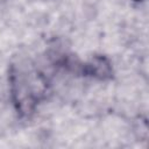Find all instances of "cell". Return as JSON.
Wrapping results in <instances>:
<instances>
[{"instance_id": "obj_1", "label": "cell", "mask_w": 149, "mask_h": 149, "mask_svg": "<svg viewBox=\"0 0 149 149\" xmlns=\"http://www.w3.org/2000/svg\"><path fill=\"white\" fill-rule=\"evenodd\" d=\"M9 86L13 105L22 118L30 116L45 94L47 80L33 65L27 63L12 64Z\"/></svg>"}, {"instance_id": "obj_2", "label": "cell", "mask_w": 149, "mask_h": 149, "mask_svg": "<svg viewBox=\"0 0 149 149\" xmlns=\"http://www.w3.org/2000/svg\"><path fill=\"white\" fill-rule=\"evenodd\" d=\"M79 72L83 76L92 77L102 81L112 79L114 74L111 61L104 55H94L88 62L80 64Z\"/></svg>"}, {"instance_id": "obj_3", "label": "cell", "mask_w": 149, "mask_h": 149, "mask_svg": "<svg viewBox=\"0 0 149 149\" xmlns=\"http://www.w3.org/2000/svg\"><path fill=\"white\" fill-rule=\"evenodd\" d=\"M134 1H136V2H141V1H143V0H134Z\"/></svg>"}]
</instances>
